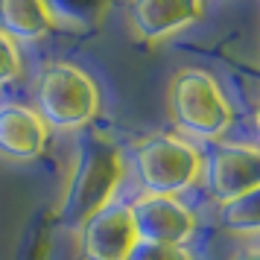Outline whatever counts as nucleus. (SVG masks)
<instances>
[{
  "mask_svg": "<svg viewBox=\"0 0 260 260\" xmlns=\"http://www.w3.org/2000/svg\"><path fill=\"white\" fill-rule=\"evenodd\" d=\"M123 176H126V155L120 143L103 132H88L76 146L71 178L56 208V219L76 231L88 216L114 202Z\"/></svg>",
  "mask_w": 260,
  "mask_h": 260,
  "instance_id": "nucleus-1",
  "label": "nucleus"
},
{
  "mask_svg": "<svg viewBox=\"0 0 260 260\" xmlns=\"http://www.w3.org/2000/svg\"><path fill=\"white\" fill-rule=\"evenodd\" d=\"M167 106L178 135L187 141L219 143L234 126V106L208 71H178L167 91Z\"/></svg>",
  "mask_w": 260,
  "mask_h": 260,
  "instance_id": "nucleus-2",
  "label": "nucleus"
},
{
  "mask_svg": "<svg viewBox=\"0 0 260 260\" xmlns=\"http://www.w3.org/2000/svg\"><path fill=\"white\" fill-rule=\"evenodd\" d=\"M103 108L100 85L71 61H53L38 73L36 114L47 129L79 132L94 123Z\"/></svg>",
  "mask_w": 260,
  "mask_h": 260,
  "instance_id": "nucleus-3",
  "label": "nucleus"
},
{
  "mask_svg": "<svg viewBox=\"0 0 260 260\" xmlns=\"http://www.w3.org/2000/svg\"><path fill=\"white\" fill-rule=\"evenodd\" d=\"M205 155L176 132H155L135 149V176L143 196H181L199 184Z\"/></svg>",
  "mask_w": 260,
  "mask_h": 260,
  "instance_id": "nucleus-4",
  "label": "nucleus"
},
{
  "mask_svg": "<svg viewBox=\"0 0 260 260\" xmlns=\"http://www.w3.org/2000/svg\"><path fill=\"white\" fill-rule=\"evenodd\" d=\"M208 196L216 205L260 187V152L251 143H216L202 164Z\"/></svg>",
  "mask_w": 260,
  "mask_h": 260,
  "instance_id": "nucleus-5",
  "label": "nucleus"
},
{
  "mask_svg": "<svg viewBox=\"0 0 260 260\" xmlns=\"http://www.w3.org/2000/svg\"><path fill=\"white\" fill-rule=\"evenodd\" d=\"M141 243L187 246L196 237V213L176 196H138L129 205Z\"/></svg>",
  "mask_w": 260,
  "mask_h": 260,
  "instance_id": "nucleus-6",
  "label": "nucleus"
},
{
  "mask_svg": "<svg viewBox=\"0 0 260 260\" xmlns=\"http://www.w3.org/2000/svg\"><path fill=\"white\" fill-rule=\"evenodd\" d=\"M76 246L82 260H126L138 246L132 211L123 202H111L76 228Z\"/></svg>",
  "mask_w": 260,
  "mask_h": 260,
  "instance_id": "nucleus-7",
  "label": "nucleus"
},
{
  "mask_svg": "<svg viewBox=\"0 0 260 260\" xmlns=\"http://www.w3.org/2000/svg\"><path fill=\"white\" fill-rule=\"evenodd\" d=\"M208 0H129L126 24L143 44H161L205 18Z\"/></svg>",
  "mask_w": 260,
  "mask_h": 260,
  "instance_id": "nucleus-8",
  "label": "nucleus"
},
{
  "mask_svg": "<svg viewBox=\"0 0 260 260\" xmlns=\"http://www.w3.org/2000/svg\"><path fill=\"white\" fill-rule=\"evenodd\" d=\"M50 129L36 108L21 103H0V158L15 164L38 161L47 152Z\"/></svg>",
  "mask_w": 260,
  "mask_h": 260,
  "instance_id": "nucleus-9",
  "label": "nucleus"
},
{
  "mask_svg": "<svg viewBox=\"0 0 260 260\" xmlns=\"http://www.w3.org/2000/svg\"><path fill=\"white\" fill-rule=\"evenodd\" d=\"M56 24V12L47 0H0V32L15 44L41 41Z\"/></svg>",
  "mask_w": 260,
  "mask_h": 260,
  "instance_id": "nucleus-10",
  "label": "nucleus"
},
{
  "mask_svg": "<svg viewBox=\"0 0 260 260\" xmlns=\"http://www.w3.org/2000/svg\"><path fill=\"white\" fill-rule=\"evenodd\" d=\"M257 199H260V187L248 190L237 199H228L219 205V222L231 231V234H257L260 228V213H257Z\"/></svg>",
  "mask_w": 260,
  "mask_h": 260,
  "instance_id": "nucleus-11",
  "label": "nucleus"
},
{
  "mask_svg": "<svg viewBox=\"0 0 260 260\" xmlns=\"http://www.w3.org/2000/svg\"><path fill=\"white\" fill-rule=\"evenodd\" d=\"M21 73H24L21 44H15L9 36L0 32V88H3V85H12Z\"/></svg>",
  "mask_w": 260,
  "mask_h": 260,
  "instance_id": "nucleus-12",
  "label": "nucleus"
},
{
  "mask_svg": "<svg viewBox=\"0 0 260 260\" xmlns=\"http://www.w3.org/2000/svg\"><path fill=\"white\" fill-rule=\"evenodd\" d=\"M126 260H193L187 246H161V243H141L132 248Z\"/></svg>",
  "mask_w": 260,
  "mask_h": 260,
  "instance_id": "nucleus-13",
  "label": "nucleus"
}]
</instances>
